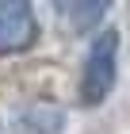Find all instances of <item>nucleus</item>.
Returning a JSON list of instances; mask_svg holds the SVG:
<instances>
[{
    "label": "nucleus",
    "instance_id": "nucleus-1",
    "mask_svg": "<svg viewBox=\"0 0 130 134\" xmlns=\"http://www.w3.org/2000/svg\"><path fill=\"white\" fill-rule=\"evenodd\" d=\"M115 81H119V31L107 27L92 38L84 65H80V88H77L80 107H100L115 92Z\"/></svg>",
    "mask_w": 130,
    "mask_h": 134
},
{
    "label": "nucleus",
    "instance_id": "nucleus-2",
    "mask_svg": "<svg viewBox=\"0 0 130 134\" xmlns=\"http://www.w3.org/2000/svg\"><path fill=\"white\" fill-rule=\"evenodd\" d=\"M38 42V15L27 0H0V54H23Z\"/></svg>",
    "mask_w": 130,
    "mask_h": 134
},
{
    "label": "nucleus",
    "instance_id": "nucleus-3",
    "mask_svg": "<svg viewBox=\"0 0 130 134\" xmlns=\"http://www.w3.org/2000/svg\"><path fill=\"white\" fill-rule=\"evenodd\" d=\"M65 130V111L50 100L23 103L12 115V134H61Z\"/></svg>",
    "mask_w": 130,
    "mask_h": 134
},
{
    "label": "nucleus",
    "instance_id": "nucleus-4",
    "mask_svg": "<svg viewBox=\"0 0 130 134\" xmlns=\"http://www.w3.org/2000/svg\"><path fill=\"white\" fill-rule=\"evenodd\" d=\"M107 12H111L107 0H73V4H58V15L65 19V27L77 31V35L100 27V23L107 19Z\"/></svg>",
    "mask_w": 130,
    "mask_h": 134
}]
</instances>
